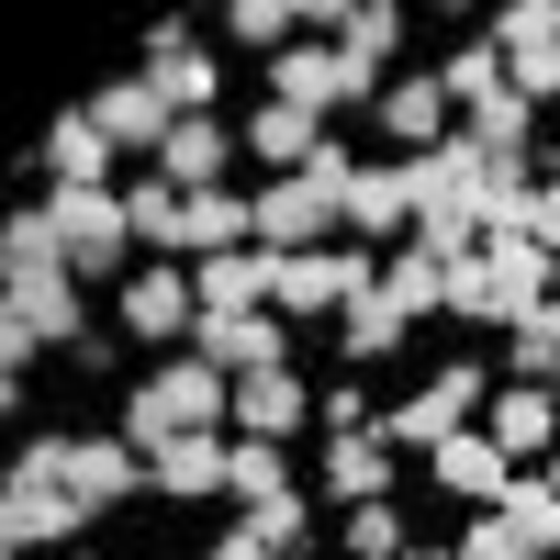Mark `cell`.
<instances>
[{"mask_svg":"<svg viewBox=\"0 0 560 560\" xmlns=\"http://www.w3.org/2000/svg\"><path fill=\"white\" fill-rule=\"evenodd\" d=\"M68 427H34L12 448V471H0V560H34V549H79L90 504L68 493Z\"/></svg>","mask_w":560,"mask_h":560,"instance_id":"1","label":"cell"},{"mask_svg":"<svg viewBox=\"0 0 560 560\" xmlns=\"http://www.w3.org/2000/svg\"><path fill=\"white\" fill-rule=\"evenodd\" d=\"M213 427L236 438V382H224V370H213L202 348H179V359H158L147 382L124 393V438L147 448V459H158L168 438H213Z\"/></svg>","mask_w":560,"mask_h":560,"instance_id":"2","label":"cell"},{"mask_svg":"<svg viewBox=\"0 0 560 560\" xmlns=\"http://www.w3.org/2000/svg\"><path fill=\"white\" fill-rule=\"evenodd\" d=\"M493 382H504V370H482V359H448V370H427V382H415V393L382 415V448H393V459H427V448H448L459 427H482Z\"/></svg>","mask_w":560,"mask_h":560,"instance_id":"3","label":"cell"},{"mask_svg":"<svg viewBox=\"0 0 560 560\" xmlns=\"http://www.w3.org/2000/svg\"><path fill=\"white\" fill-rule=\"evenodd\" d=\"M90 337V303H79V280L68 269H45V280H12V292H0V382H34V359L45 348H79Z\"/></svg>","mask_w":560,"mask_h":560,"instance_id":"4","label":"cell"},{"mask_svg":"<svg viewBox=\"0 0 560 560\" xmlns=\"http://www.w3.org/2000/svg\"><path fill=\"white\" fill-rule=\"evenodd\" d=\"M382 292V247H314V258H269V314L292 325H337L348 303Z\"/></svg>","mask_w":560,"mask_h":560,"instance_id":"5","label":"cell"},{"mask_svg":"<svg viewBox=\"0 0 560 560\" xmlns=\"http://www.w3.org/2000/svg\"><path fill=\"white\" fill-rule=\"evenodd\" d=\"M269 102H280V113H303V124H325V113L382 102V90H370V79H359L325 34H303V45H280V57H269Z\"/></svg>","mask_w":560,"mask_h":560,"instance_id":"6","label":"cell"},{"mask_svg":"<svg viewBox=\"0 0 560 560\" xmlns=\"http://www.w3.org/2000/svg\"><path fill=\"white\" fill-rule=\"evenodd\" d=\"M258 247L269 258H314V247H348V191H325V179H269L258 191Z\"/></svg>","mask_w":560,"mask_h":560,"instance_id":"7","label":"cell"},{"mask_svg":"<svg viewBox=\"0 0 560 560\" xmlns=\"http://www.w3.org/2000/svg\"><path fill=\"white\" fill-rule=\"evenodd\" d=\"M45 213H57V236H68V280H113L124 247H135V213L124 191H34Z\"/></svg>","mask_w":560,"mask_h":560,"instance_id":"8","label":"cell"},{"mask_svg":"<svg viewBox=\"0 0 560 560\" xmlns=\"http://www.w3.org/2000/svg\"><path fill=\"white\" fill-rule=\"evenodd\" d=\"M90 124H102L113 147H124V179H135V168H158V158H168V135H179L168 90H158L147 68H135V79H102V90H90Z\"/></svg>","mask_w":560,"mask_h":560,"instance_id":"9","label":"cell"},{"mask_svg":"<svg viewBox=\"0 0 560 560\" xmlns=\"http://www.w3.org/2000/svg\"><path fill=\"white\" fill-rule=\"evenodd\" d=\"M124 337L135 348H191L202 337V292H191V280H179L168 258H147V269H124Z\"/></svg>","mask_w":560,"mask_h":560,"instance_id":"10","label":"cell"},{"mask_svg":"<svg viewBox=\"0 0 560 560\" xmlns=\"http://www.w3.org/2000/svg\"><path fill=\"white\" fill-rule=\"evenodd\" d=\"M370 124L393 135V158H438L448 135H459V102H448V79H438V68H404V79H382Z\"/></svg>","mask_w":560,"mask_h":560,"instance_id":"11","label":"cell"},{"mask_svg":"<svg viewBox=\"0 0 560 560\" xmlns=\"http://www.w3.org/2000/svg\"><path fill=\"white\" fill-rule=\"evenodd\" d=\"M113 168H124V147L90 124V102H68L57 124L34 135V179H45V191H113Z\"/></svg>","mask_w":560,"mask_h":560,"instance_id":"12","label":"cell"},{"mask_svg":"<svg viewBox=\"0 0 560 560\" xmlns=\"http://www.w3.org/2000/svg\"><path fill=\"white\" fill-rule=\"evenodd\" d=\"M404 236H415V168H404V158H370V168L348 179V247H382V258H393Z\"/></svg>","mask_w":560,"mask_h":560,"instance_id":"13","label":"cell"},{"mask_svg":"<svg viewBox=\"0 0 560 560\" xmlns=\"http://www.w3.org/2000/svg\"><path fill=\"white\" fill-rule=\"evenodd\" d=\"M482 438L516 459V471H538V459H560V393H538V382H493V404H482Z\"/></svg>","mask_w":560,"mask_h":560,"instance_id":"14","label":"cell"},{"mask_svg":"<svg viewBox=\"0 0 560 560\" xmlns=\"http://www.w3.org/2000/svg\"><path fill=\"white\" fill-rule=\"evenodd\" d=\"M427 471H438V493H448V504H471V516H493V504L516 493V459H504L482 427H459L448 448H427Z\"/></svg>","mask_w":560,"mask_h":560,"instance_id":"15","label":"cell"},{"mask_svg":"<svg viewBox=\"0 0 560 560\" xmlns=\"http://www.w3.org/2000/svg\"><path fill=\"white\" fill-rule=\"evenodd\" d=\"M224 382H258V370H292V314H224V325H202L191 337Z\"/></svg>","mask_w":560,"mask_h":560,"instance_id":"16","label":"cell"},{"mask_svg":"<svg viewBox=\"0 0 560 560\" xmlns=\"http://www.w3.org/2000/svg\"><path fill=\"white\" fill-rule=\"evenodd\" d=\"M68 493L90 504V516H113V504L158 493V482H147V448H135V438H79V448H68Z\"/></svg>","mask_w":560,"mask_h":560,"instance_id":"17","label":"cell"},{"mask_svg":"<svg viewBox=\"0 0 560 560\" xmlns=\"http://www.w3.org/2000/svg\"><path fill=\"white\" fill-rule=\"evenodd\" d=\"M236 158H247V135L224 124V113H202V124H179V135H168L158 179H168V191H224V168H236Z\"/></svg>","mask_w":560,"mask_h":560,"instance_id":"18","label":"cell"},{"mask_svg":"<svg viewBox=\"0 0 560 560\" xmlns=\"http://www.w3.org/2000/svg\"><path fill=\"white\" fill-rule=\"evenodd\" d=\"M314 493L325 504H393V448L382 438H325V459H314Z\"/></svg>","mask_w":560,"mask_h":560,"instance_id":"19","label":"cell"},{"mask_svg":"<svg viewBox=\"0 0 560 560\" xmlns=\"http://www.w3.org/2000/svg\"><path fill=\"white\" fill-rule=\"evenodd\" d=\"M303 415H314V382H303V370H258V382H236V438L292 448V438H303Z\"/></svg>","mask_w":560,"mask_h":560,"instance_id":"20","label":"cell"},{"mask_svg":"<svg viewBox=\"0 0 560 560\" xmlns=\"http://www.w3.org/2000/svg\"><path fill=\"white\" fill-rule=\"evenodd\" d=\"M224 459H236V438H168L158 459H147V482L168 493V504H224Z\"/></svg>","mask_w":560,"mask_h":560,"instance_id":"21","label":"cell"},{"mask_svg":"<svg viewBox=\"0 0 560 560\" xmlns=\"http://www.w3.org/2000/svg\"><path fill=\"white\" fill-rule=\"evenodd\" d=\"M191 292H202V325H224V314H269V247L202 258V269H191Z\"/></svg>","mask_w":560,"mask_h":560,"instance_id":"22","label":"cell"},{"mask_svg":"<svg viewBox=\"0 0 560 560\" xmlns=\"http://www.w3.org/2000/svg\"><path fill=\"white\" fill-rule=\"evenodd\" d=\"M236 135H247V158H258L269 179H303V168H314V147H325V124H303V113H280V102H258V113H247Z\"/></svg>","mask_w":560,"mask_h":560,"instance_id":"23","label":"cell"},{"mask_svg":"<svg viewBox=\"0 0 560 560\" xmlns=\"http://www.w3.org/2000/svg\"><path fill=\"white\" fill-rule=\"evenodd\" d=\"M45 269H68V236H57V213H45V202L0 213V292H12V280H45Z\"/></svg>","mask_w":560,"mask_h":560,"instance_id":"24","label":"cell"},{"mask_svg":"<svg viewBox=\"0 0 560 560\" xmlns=\"http://www.w3.org/2000/svg\"><path fill=\"white\" fill-rule=\"evenodd\" d=\"M404 34H415V12H404V0H359V12H348V34H337V57H348L370 90H382V68L404 57Z\"/></svg>","mask_w":560,"mask_h":560,"instance_id":"25","label":"cell"},{"mask_svg":"<svg viewBox=\"0 0 560 560\" xmlns=\"http://www.w3.org/2000/svg\"><path fill=\"white\" fill-rule=\"evenodd\" d=\"M404 337H415V325H404L382 292H370V303L337 314V370H382V359H404Z\"/></svg>","mask_w":560,"mask_h":560,"instance_id":"26","label":"cell"},{"mask_svg":"<svg viewBox=\"0 0 560 560\" xmlns=\"http://www.w3.org/2000/svg\"><path fill=\"white\" fill-rule=\"evenodd\" d=\"M382 303H393L404 325L448 314V258H427V247H393V258H382Z\"/></svg>","mask_w":560,"mask_h":560,"instance_id":"27","label":"cell"},{"mask_svg":"<svg viewBox=\"0 0 560 560\" xmlns=\"http://www.w3.org/2000/svg\"><path fill=\"white\" fill-rule=\"evenodd\" d=\"M314 493V482H303ZM303 493H280V504H247V516H236V538L258 549V560H314V504Z\"/></svg>","mask_w":560,"mask_h":560,"instance_id":"28","label":"cell"},{"mask_svg":"<svg viewBox=\"0 0 560 560\" xmlns=\"http://www.w3.org/2000/svg\"><path fill=\"white\" fill-rule=\"evenodd\" d=\"M280 493H303L292 482V448H269V438H236V459H224V504H280Z\"/></svg>","mask_w":560,"mask_h":560,"instance_id":"29","label":"cell"},{"mask_svg":"<svg viewBox=\"0 0 560 560\" xmlns=\"http://www.w3.org/2000/svg\"><path fill=\"white\" fill-rule=\"evenodd\" d=\"M459 135H471L482 158H538V113L516 102V90H493V102H471V113H459Z\"/></svg>","mask_w":560,"mask_h":560,"instance_id":"30","label":"cell"},{"mask_svg":"<svg viewBox=\"0 0 560 560\" xmlns=\"http://www.w3.org/2000/svg\"><path fill=\"white\" fill-rule=\"evenodd\" d=\"M147 79L168 90V113H179V124L224 113V57H213V45H191V57H168V68H147Z\"/></svg>","mask_w":560,"mask_h":560,"instance_id":"31","label":"cell"},{"mask_svg":"<svg viewBox=\"0 0 560 560\" xmlns=\"http://www.w3.org/2000/svg\"><path fill=\"white\" fill-rule=\"evenodd\" d=\"M213 34H236V45H258V57H280V45H303V0H224Z\"/></svg>","mask_w":560,"mask_h":560,"instance_id":"32","label":"cell"},{"mask_svg":"<svg viewBox=\"0 0 560 560\" xmlns=\"http://www.w3.org/2000/svg\"><path fill=\"white\" fill-rule=\"evenodd\" d=\"M124 213H135V247L179 258V191H168L158 168H135V179H124Z\"/></svg>","mask_w":560,"mask_h":560,"instance_id":"33","label":"cell"},{"mask_svg":"<svg viewBox=\"0 0 560 560\" xmlns=\"http://www.w3.org/2000/svg\"><path fill=\"white\" fill-rule=\"evenodd\" d=\"M314 427H325V438H382V404H370V382H359V370L314 382Z\"/></svg>","mask_w":560,"mask_h":560,"instance_id":"34","label":"cell"},{"mask_svg":"<svg viewBox=\"0 0 560 560\" xmlns=\"http://www.w3.org/2000/svg\"><path fill=\"white\" fill-rule=\"evenodd\" d=\"M549 370H560V303H538L516 337H504V382H538L549 393Z\"/></svg>","mask_w":560,"mask_h":560,"instance_id":"35","label":"cell"},{"mask_svg":"<svg viewBox=\"0 0 560 560\" xmlns=\"http://www.w3.org/2000/svg\"><path fill=\"white\" fill-rule=\"evenodd\" d=\"M438 79H448V102H459V113H471V102H493V90H516V79H504V45H493V34H471Z\"/></svg>","mask_w":560,"mask_h":560,"instance_id":"36","label":"cell"},{"mask_svg":"<svg viewBox=\"0 0 560 560\" xmlns=\"http://www.w3.org/2000/svg\"><path fill=\"white\" fill-rule=\"evenodd\" d=\"M482 34L504 45V57H527V45L560 34V0H504V12H482Z\"/></svg>","mask_w":560,"mask_h":560,"instance_id":"37","label":"cell"},{"mask_svg":"<svg viewBox=\"0 0 560 560\" xmlns=\"http://www.w3.org/2000/svg\"><path fill=\"white\" fill-rule=\"evenodd\" d=\"M404 549H415L404 504H359V516H348V560H404Z\"/></svg>","mask_w":560,"mask_h":560,"instance_id":"38","label":"cell"},{"mask_svg":"<svg viewBox=\"0 0 560 560\" xmlns=\"http://www.w3.org/2000/svg\"><path fill=\"white\" fill-rule=\"evenodd\" d=\"M504 79H516V102H527V113H549V102H560V34L527 45V57H504Z\"/></svg>","mask_w":560,"mask_h":560,"instance_id":"39","label":"cell"},{"mask_svg":"<svg viewBox=\"0 0 560 560\" xmlns=\"http://www.w3.org/2000/svg\"><path fill=\"white\" fill-rule=\"evenodd\" d=\"M459 560H538V549H527L516 516H471V527H459Z\"/></svg>","mask_w":560,"mask_h":560,"instance_id":"40","label":"cell"},{"mask_svg":"<svg viewBox=\"0 0 560 560\" xmlns=\"http://www.w3.org/2000/svg\"><path fill=\"white\" fill-rule=\"evenodd\" d=\"M191 45H202V23H191V12H158L147 34H135V57H147V68H168V57H191Z\"/></svg>","mask_w":560,"mask_h":560,"instance_id":"41","label":"cell"},{"mask_svg":"<svg viewBox=\"0 0 560 560\" xmlns=\"http://www.w3.org/2000/svg\"><path fill=\"white\" fill-rule=\"evenodd\" d=\"M538 179H549V191H560V147H538Z\"/></svg>","mask_w":560,"mask_h":560,"instance_id":"42","label":"cell"},{"mask_svg":"<svg viewBox=\"0 0 560 560\" xmlns=\"http://www.w3.org/2000/svg\"><path fill=\"white\" fill-rule=\"evenodd\" d=\"M404 560H459V549H427V538H415V549H404Z\"/></svg>","mask_w":560,"mask_h":560,"instance_id":"43","label":"cell"},{"mask_svg":"<svg viewBox=\"0 0 560 560\" xmlns=\"http://www.w3.org/2000/svg\"><path fill=\"white\" fill-rule=\"evenodd\" d=\"M538 482H549V493H560V459H538Z\"/></svg>","mask_w":560,"mask_h":560,"instance_id":"44","label":"cell"},{"mask_svg":"<svg viewBox=\"0 0 560 560\" xmlns=\"http://www.w3.org/2000/svg\"><path fill=\"white\" fill-rule=\"evenodd\" d=\"M68 560H102V549H68Z\"/></svg>","mask_w":560,"mask_h":560,"instance_id":"45","label":"cell"},{"mask_svg":"<svg viewBox=\"0 0 560 560\" xmlns=\"http://www.w3.org/2000/svg\"><path fill=\"white\" fill-rule=\"evenodd\" d=\"M549 303H560V292H549Z\"/></svg>","mask_w":560,"mask_h":560,"instance_id":"46","label":"cell"}]
</instances>
